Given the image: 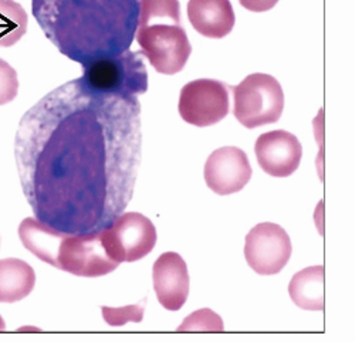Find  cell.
Segmentation results:
<instances>
[{"label": "cell", "mask_w": 355, "mask_h": 342, "mask_svg": "<svg viewBox=\"0 0 355 342\" xmlns=\"http://www.w3.org/2000/svg\"><path fill=\"white\" fill-rule=\"evenodd\" d=\"M137 42L141 51L161 74L184 70L192 46L181 20L178 0H139Z\"/></svg>", "instance_id": "277c9868"}, {"label": "cell", "mask_w": 355, "mask_h": 342, "mask_svg": "<svg viewBox=\"0 0 355 342\" xmlns=\"http://www.w3.org/2000/svg\"><path fill=\"white\" fill-rule=\"evenodd\" d=\"M103 316L110 325H124L128 321L141 323L144 317V307L142 305H130L123 308H108L103 307Z\"/></svg>", "instance_id": "d6986e66"}, {"label": "cell", "mask_w": 355, "mask_h": 342, "mask_svg": "<svg viewBox=\"0 0 355 342\" xmlns=\"http://www.w3.org/2000/svg\"><path fill=\"white\" fill-rule=\"evenodd\" d=\"M32 12L57 50L85 66L130 50L139 0H32Z\"/></svg>", "instance_id": "7a4b0ae2"}, {"label": "cell", "mask_w": 355, "mask_h": 342, "mask_svg": "<svg viewBox=\"0 0 355 342\" xmlns=\"http://www.w3.org/2000/svg\"><path fill=\"white\" fill-rule=\"evenodd\" d=\"M154 290L159 304L168 311H180L189 296V273L181 254H161L153 267Z\"/></svg>", "instance_id": "7c38bea8"}, {"label": "cell", "mask_w": 355, "mask_h": 342, "mask_svg": "<svg viewBox=\"0 0 355 342\" xmlns=\"http://www.w3.org/2000/svg\"><path fill=\"white\" fill-rule=\"evenodd\" d=\"M230 87L219 80L199 78L184 85L180 96L181 117L195 127H211L229 114Z\"/></svg>", "instance_id": "ba28073f"}, {"label": "cell", "mask_w": 355, "mask_h": 342, "mask_svg": "<svg viewBox=\"0 0 355 342\" xmlns=\"http://www.w3.org/2000/svg\"><path fill=\"white\" fill-rule=\"evenodd\" d=\"M81 87L98 96L138 97L148 91V73L142 51L127 50L83 66Z\"/></svg>", "instance_id": "5b68a950"}, {"label": "cell", "mask_w": 355, "mask_h": 342, "mask_svg": "<svg viewBox=\"0 0 355 342\" xmlns=\"http://www.w3.org/2000/svg\"><path fill=\"white\" fill-rule=\"evenodd\" d=\"M293 251L287 232L276 223H260L246 236L245 258L250 269L260 276L280 273Z\"/></svg>", "instance_id": "9c48e42d"}, {"label": "cell", "mask_w": 355, "mask_h": 342, "mask_svg": "<svg viewBox=\"0 0 355 342\" xmlns=\"http://www.w3.org/2000/svg\"><path fill=\"white\" fill-rule=\"evenodd\" d=\"M178 331H223V323L211 309H200L191 314Z\"/></svg>", "instance_id": "e0dca14e"}, {"label": "cell", "mask_w": 355, "mask_h": 342, "mask_svg": "<svg viewBox=\"0 0 355 342\" xmlns=\"http://www.w3.org/2000/svg\"><path fill=\"white\" fill-rule=\"evenodd\" d=\"M279 0H239V3L249 12L261 13L273 9Z\"/></svg>", "instance_id": "ffe728a7"}, {"label": "cell", "mask_w": 355, "mask_h": 342, "mask_svg": "<svg viewBox=\"0 0 355 342\" xmlns=\"http://www.w3.org/2000/svg\"><path fill=\"white\" fill-rule=\"evenodd\" d=\"M36 284V273L20 259L0 260V303H17L31 296Z\"/></svg>", "instance_id": "5bb4252c"}, {"label": "cell", "mask_w": 355, "mask_h": 342, "mask_svg": "<svg viewBox=\"0 0 355 342\" xmlns=\"http://www.w3.org/2000/svg\"><path fill=\"white\" fill-rule=\"evenodd\" d=\"M5 330H6V324H5L3 318H2V316H0V332L5 331Z\"/></svg>", "instance_id": "44dd1931"}, {"label": "cell", "mask_w": 355, "mask_h": 342, "mask_svg": "<svg viewBox=\"0 0 355 342\" xmlns=\"http://www.w3.org/2000/svg\"><path fill=\"white\" fill-rule=\"evenodd\" d=\"M138 97L98 96L78 78L20 120L19 178L35 217L69 235L103 231L131 202L141 163Z\"/></svg>", "instance_id": "6da1fadb"}, {"label": "cell", "mask_w": 355, "mask_h": 342, "mask_svg": "<svg viewBox=\"0 0 355 342\" xmlns=\"http://www.w3.org/2000/svg\"><path fill=\"white\" fill-rule=\"evenodd\" d=\"M230 90L233 91V114L243 127L253 129L280 120L284 109V93L273 75L250 74Z\"/></svg>", "instance_id": "8992f818"}, {"label": "cell", "mask_w": 355, "mask_h": 342, "mask_svg": "<svg viewBox=\"0 0 355 342\" xmlns=\"http://www.w3.org/2000/svg\"><path fill=\"white\" fill-rule=\"evenodd\" d=\"M19 237L37 259L73 276L101 277L120 266L108 258L100 232L69 235L27 217L19 226Z\"/></svg>", "instance_id": "3957f363"}, {"label": "cell", "mask_w": 355, "mask_h": 342, "mask_svg": "<svg viewBox=\"0 0 355 342\" xmlns=\"http://www.w3.org/2000/svg\"><path fill=\"white\" fill-rule=\"evenodd\" d=\"M252 174L246 152L236 147H223L214 151L203 170L206 185L220 196L242 190L249 183Z\"/></svg>", "instance_id": "30bf717a"}, {"label": "cell", "mask_w": 355, "mask_h": 342, "mask_svg": "<svg viewBox=\"0 0 355 342\" xmlns=\"http://www.w3.org/2000/svg\"><path fill=\"white\" fill-rule=\"evenodd\" d=\"M28 17L15 0H0V47L15 46L27 32Z\"/></svg>", "instance_id": "2e32d148"}, {"label": "cell", "mask_w": 355, "mask_h": 342, "mask_svg": "<svg viewBox=\"0 0 355 342\" xmlns=\"http://www.w3.org/2000/svg\"><path fill=\"white\" fill-rule=\"evenodd\" d=\"M19 91V80L16 70L0 59V105L12 102Z\"/></svg>", "instance_id": "ac0fdd59"}, {"label": "cell", "mask_w": 355, "mask_h": 342, "mask_svg": "<svg viewBox=\"0 0 355 342\" xmlns=\"http://www.w3.org/2000/svg\"><path fill=\"white\" fill-rule=\"evenodd\" d=\"M254 154L266 174L275 178H287L299 169L303 148L297 136L277 129L257 138Z\"/></svg>", "instance_id": "8fae6325"}, {"label": "cell", "mask_w": 355, "mask_h": 342, "mask_svg": "<svg viewBox=\"0 0 355 342\" xmlns=\"http://www.w3.org/2000/svg\"><path fill=\"white\" fill-rule=\"evenodd\" d=\"M188 17L195 30L209 39H223L236 23L230 0H189Z\"/></svg>", "instance_id": "4fadbf2b"}, {"label": "cell", "mask_w": 355, "mask_h": 342, "mask_svg": "<svg viewBox=\"0 0 355 342\" xmlns=\"http://www.w3.org/2000/svg\"><path fill=\"white\" fill-rule=\"evenodd\" d=\"M108 258L118 264L134 263L150 254L157 244V229L146 216L124 212L100 231Z\"/></svg>", "instance_id": "52a82bcc"}, {"label": "cell", "mask_w": 355, "mask_h": 342, "mask_svg": "<svg viewBox=\"0 0 355 342\" xmlns=\"http://www.w3.org/2000/svg\"><path fill=\"white\" fill-rule=\"evenodd\" d=\"M293 303L302 309H324V266H311L295 273L288 284Z\"/></svg>", "instance_id": "9a60e30c"}]
</instances>
